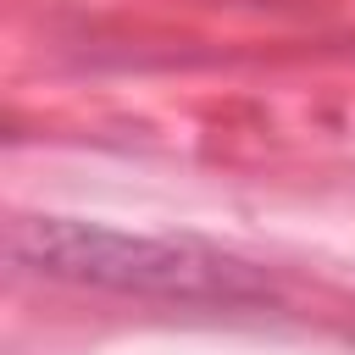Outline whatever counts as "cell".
Returning a JSON list of instances; mask_svg holds the SVG:
<instances>
[{
    "label": "cell",
    "instance_id": "cell-1",
    "mask_svg": "<svg viewBox=\"0 0 355 355\" xmlns=\"http://www.w3.org/2000/svg\"><path fill=\"white\" fill-rule=\"evenodd\" d=\"M11 255L33 272H50V277L139 288V294H178V300L255 294V272L205 250V244L144 239V233H116V227H94V222H61V216L17 222L11 227Z\"/></svg>",
    "mask_w": 355,
    "mask_h": 355
}]
</instances>
